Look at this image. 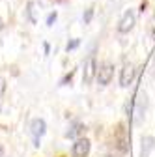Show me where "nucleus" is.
<instances>
[{"instance_id":"obj_5","label":"nucleus","mask_w":155,"mask_h":157,"mask_svg":"<svg viewBox=\"0 0 155 157\" xmlns=\"http://www.w3.org/2000/svg\"><path fill=\"white\" fill-rule=\"evenodd\" d=\"M112 77H114V66L112 64L107 62V64H103V66L97 67V81H99V84L107 86L112 81Z\"/></svg>"},{"instance_id":"obj_3","label":"nucleus","mask_w":155,"mask_h":157,"mask_svg":"<svg viewBox=\"0 0 155 157\" xmlns=\"http://www.w3.org/2000/svg\"><path fill=\"white\" fill-rule=\"evenodd\" d=\"M97 77V64H95V56H88V60L84 64V73H82V81L84 84H90L93 78Z\"/></svg>"},{"instance_id":"obj_15","label":"nucleus","mask_w":155,"mask_h":157,"mask_svg":"<svg viewBox=\"0 0 155 157\" xmlns=\"http://www.w3.org/2000/svg\"><path fill=\"white\" fill-rule=\"evenodd\" d=\"M4 92H6V81H4L2 77H0V95H2Z\"/></svg>"},{"instance_id":"obj_2","label":"nucleus","mask_w":155,"mask_h":157,"mask_svg":"<svg viewBox=\"0 0 155 157\" xmlns=\"http://www.w3.org/2000/svg\"><path fill=\"white\" fill-rule=\"evenodd\" d=\"M45 129H47V124H45V120H41V118H36V120L30 124V133H32V139H34V146H40V140L45 135Z\"/></svg>"},{"instance_id":"obj_12","label":"nucleus","mask_w":155,"mask_h":157,"mask_svg":"<svg viewBox=\"0 0 155 157\" xmlns=\"http://www.w3.org/2000/svg\"><path fill=\"white\" fill-rule=\"evenodd\" d=\"M56 21V11H52L49 17H47V26H52V23Z\"/></svg>"},{"instance_id":"obj_17","label":"nucleus","mask_w":155,"mask_h":157,"mask_svg":"<svg viewBox=\"0 0 155 157\" xmlns=\"http://www.w3.org/2000/svg\"><path fill=\"white\" fill-rule=\"evenodd\" d=\"M0 28H4V25H2V21H0Z\"/></svg>"},{"instance_id":"obj_10","label":"nucleus","mask_w":155,"mask_h":157,"mask_svg":"<svg viewBox=\"0 0 155 157\" xmlns=\"http://www.w3.org/2000/svg\"><path fill=\"white\" fill-rule=\"evenodd\" d=\"M153 142H155L153 136H144V139H142V157H149V151L155 146Z\"/></svg>"},{"instance_id":"obj_7","label":"nucleus","mask_w":155,"mask_h":157,"mask_svg":"<svg viewBox=\"0 0 155 157\" xmlns=\"http://www.w3.org/2000/svg\"><path fill=\"white\" fill-rule=\"evenodd\" d=\"M133 26H134V13L129 10V11H125V13H123L122 21L118 23V32H122V34H127V32H129Z\"/></svg>"},{"instance_id":"obj_14","label":"nucleus","mask_w":155,"mask_h":157,"mask_svg":"<svg viewBox=\"0 0 155 157\" xmlns=\"http://www.w3.org/2000/svg\"><path fill=\"white\" fill-rule=\"evenodd\" d=\"M71 78H73V71H69V73H67V75L62 78V82H60V84H67V82L71 81Z\"/></svg>"},{"instance_id":"obj_4","label":"nucleus","mask_w":155,"mask_h":157,"mask_svg":"<svg viewBox=\"0 0 155 157\" xmlns=\"http://www.w3.org/2000/svg\"><path fill=\"white\" fill-rule=\"evenodd\" d=\"M40 11H41V0H28L26 2V17L32 25L40 21Z\"/></svg>"},{"instance_id":"obj_11","label":"nucleus","mask_w":155,"mask_h":157,"mask_svg":"<svg viewBox=\"0 0 155 157\" xmlns=\"http://www.w3.org/2000/svg\"><path fill=\"white\" fill-rule=\"evenodd\" d=\"M92 17H93V8H88V10H86V13H84V17H82L86 25H88V23L92 21Z\"/></svg>"},{"instance_id":"obj_16","label":"nucleus","mask_w":155,"mask_h":157,"mask_svg":"<svg viewBox=\"0 0 155 157\" xmlns=\"http://www.w3.org/2000/svg\"><path fill=\"white\" fill-rule=\"evenodd\" d=\"M4 155V148H2V144H0V157Z\"/></svg>"},{"instance_id":"obj_8","label":"nucleus","mask_w":155,"mask_h":157,"mask_svg":"<svg viewBox=\"0 0 155 157\" xmlns=\"http://www.w3.org/2000/svg\"><path fill=\"white\" fill-rule=\"evenodd\" d=\"M133 78H134V69H133L131 64H125V66L122 67V75H120V86L127 88V86L133 82Z\"/></svg>"},{"instance_id":"obj_6","label":"nucleus","mask_w":155,"mask_h":157,"mask_svg":"<svg viewBox=\"0 0 155 157\" xmlns=\"http://www.w3.org/2000/svg\"><path fill=\"white\" fill-rule=\"evenodd\" d=\"M90 151V140L88 139H77V142L73 144V157H86Z\"/></svg>"},{"instance_id":"obj_13","label":"nucleus","mask_w":155,"mask_h":157,"mask_svg":"<svg viewBox=\"0 0 155 157\" xmlns=\"http://www.w3.org/2000/svg\"><path fill=\"white\" fill-rule=\"evenodd\" d=\"M75 47H79V39H73L71 43H67V47H66V49H67V51H73Z\"/></svg>"},{"instance_id":"obj_9","label":"nucleus","mask_w":155,"mask_h":157,"mask_svg":"<svg viewBox=\"0 0 155 157\" xmlns=\"http://www.w3.org/2000/svg\"><path fill=\"white\" fill-rule=\"evenodd\" d=\"M84 131H86V127L82 124H73L66 136H67V139H82L81 135H84Z\"/></svg>"},{"instance_id":"obj_1","label":"nucleus","mask_w":155,"mask_h":157,"mask_svg":"<svg viewBox=\"0 0 155 157\" xmlns=\"http://www.w3.org/2000/svg\"><path fill=\"white\" fill-rule=\"evenodd\" d=\"M129 131L125 129L123 124H118L114 129V142H116V148H118L122 153H127L129 151Z\"/></svg>"}]
</instances>
